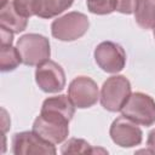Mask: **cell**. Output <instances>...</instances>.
<instances>
[{
    "label": "cell",
    "mask_w": 155,
    "mask_h": 155,
    "mask_svg": "<svg viewBox=\"0 0 155 155\" xmlns=\"http://www.w3.org/2000/svg\"><path fill=\"white\" fill-rule=\"evenodd\" d=\"M70 120L61 111L41 108L40 115L33 122V131L54 145L61 144L69 136Z\"/></svg>",
    "instance_id": "obj_1"
},
{
    "label": "cell",
    "mask_w": 155,
    "mask_h": 155,
    "mask_svg": "<svg viewBox=\"0 0 155 155\" xmlns=\"http://www.w3.org/2000/svg\"><path fill=\"white\" fill-rule=\"evenodd\" d=\"M131 96V82L124 75H113L108 78L101 90V104L111 113L120 111Z\"/></svg>",
    "instance_id": "obj_2"
},
{
    "label": "cell",
    "mask_w": 155,
    "mask_h": 155,
    "mask_svg": "<svg viewBox=\"0 0 155 155\" xmlns=\"http://www.w3.org/2000/svg\"><path fill=\"white\" fill-rule=\"evenodd\" d=\"M88 27L90 21L85 13L71 11L52 22L51 34L61 41H75L87 33Z\"/></svg>",
    "instance_id": "obj_3"
},
{
    "label": "cell",
    "mask_w": 155,
    "mask_h": 155,
    "mask_svg": "<svg viewBox=\"0 0 155 155\" xmlns=\"http://www.w3.org/2000/svg\"><path fill=\"white\" fill-rule=\"evenodd\" d=\"M16 47L22 57V63L29 67L39 65L50 59L51 46L46 36L41 34L29 33L22 35L16 44Z\"/></svg>",
    "instance_id": "obj_4"
},
{
    "label": "cell",
    "mask_w": 155,
    "mask_h": 155,
    "mask_svg": "<svg viewBox=\"0 0 155 155\" xmlns=\"http://www.w3.org/2000/svg\"><path fill=\"white\" fill-rule=\"evenodd\" d=\"M121 114L138 125L149 127L155 124V101L143 92L131 93L126 104L120 110Z\"/></svg>",
    "instance_id": "obj_5"
},
{
    "label": "cell",
    "mask_w": 155,
    "mask_h": 155,
    "mask_svg": "<svg viewBox=\"0 0 155 155\" xmlns=\"http://www.w3.org/2000/svg\"><path fill=\"white\" fill-rule=\"evenodd\" d=\"M97 65L105 73L116 74L126 65V52L124 47L114 41H103L93 52Z\"/></svg>",
    "instance_id": "obj_6"
},
{
    "label": "cell",
    "mask_w": 155,
    "mask_h": 155,
    "mask_svg": "<svg viewBox=\"0 0 155 155\" xmlns=\"http://www.w3.org/2000/svg\"><path fill=\"white\" fill-rule=\"evenodd\" d=\"M35 81L41 91L58 93L65 87V73L57 62L47 59L36 65Z\"/></svg>",
    "instance_id": "obj_7"
},
{
    "label": "cell",
    "mask_w": 155,
    "mask_h": 155,
    "mask_svg": "<svg viewBox=\"0 0 155 155\" xmlns=\"http://www.w3.org/2000/svg\"><path fill=\"white\" fill-rule=\"evenodd\" d=\"M109 134L111 140L121 148H133L143 140V132L138 124L124 115L111 122Z\"/></svg>",
    "instance_id": "obj_8"
},
{
    "label": "cell",
    "mask_w": 155,
    "mask_h": 155,
    "mask_svg": "<svg viewBox=\"0 0 155 155\" xmlns=\"http://www.w3.org/2000/svg\"><path fill=\"white\" fill-rule=\"evenodd\" d=\"M12 153L15 155L31 154H56L54 144L47 142L38 133L31 131L17 132L12 137Z\"/></svg>",
    "instance_id": "obj_9"
},
{
    "label": "cell",
    "mask_w": 155,
    "mask_h": 155,
    "mask_svg": "<svg viewBox=\"0 0 155 155\" xmlns=\"http://www.w3.org/2000/svg\"><path fill=\"white\" fill-rule=\"evenodd\" d=\"M68 96L75 108L87 109L97 103L99 98V91L93 79L88 76H78L69 84Z\"/></svg>",
    "instance_id": "obj_10"
},
{
    "label": "cell",
    "mask_w": 155,
    "mask_h": 155,
    "mask_svg": "<svg viewBox=\"0 0 155 155\" xmlns=\"http://www.w3.org/2000/svg\"><path fill=\"white\" fill-rule=\"evenodd\" d=\"M28 18L21 16L13 7L12 1H7L0 6V27L12 31L13 34L25 30Z\"/></svg>",
    "instance_id": "obj_11"
},
{
    "label": "cell",
    "mask_w": 155,
    "mask_h": 155,
    "mask_svg": "<svg viewBox=\"0 0 155 155\" xmlns=\"http://www.w3.org/2000/svg\"><path fill=\"white\" fill-rule=\"evenodd\" d=\"M74 0H39L35 10V16L40 18H52L73 5Z\"/></svg>",
    "instance_id": "obj_12"
},
{
    "label": "cell",
    "mask_w": 155,
    "mask_h": 155,
    "mask_svg": "<svg viewBox=\"0 0 155 155\" xmlns=\"http://www.w3.org/2000/svg\"><path fill=\"white\" fill-rule=\"evenodd\" d=\"M134 19L142 29H150L155 23V0H138Z\"/></svg>",
    "instance_id": "obj_13"
},
{
    "label": "cell",
    "mask_w": 155,
    "mask_h": 155,
    "mask_svg": "<svg viewBox=\"0 0 155 155\" xmlns=\"http://www.w3.org/2000/svg\"><path fill=\"white\" fill-rule=\"evenodd\" d=\"M21 63H22V57L17 47H13L12 45L1 46L0 48V70L1 71L4 73L12 71Z\"/></svg>",
    "instance_id": "obj_14"
},
{
    "label": "cell",
    "mask_w": 155,
    "mask_h": 155,
    "mask_svg": "<svg viewBox=\"0 0 155 155\" xmlns=\"http://www.w3.org/2000/svg\"><path fill=\"white\" fill-rule=\"evenodd\" d=\"M97 151L98 149L92 148V145L88 142L81 138H70L61 148V153L63 155L65 154H94Z\"/></svg>",
    "instance_id": "obj_15"
},
{
    "label": "cell",
    "mask_w": 155,
    "mask_h": 155,
    "mask_svg": "<svg viewBox=\"0 0 155 155\" xmlns=\"http://www.w3.org/2000/svg\"><path fill=\"white\" fill-rule=\"evenodd\" d=\"M86 5L94 15H109L115 11V0H86Z\"/></svg>",
    "instance_id": "obj_16"
},
{
    "label": "cell",
    "mask_w": 155,
    "mask_h": 155,
    "mask_svg": "<svg viewBox=\"0 0 155 155\" xmlns=\"http://www.w3.org/2000/svg\"><path fill=\"white\" fill-rule=\"evenodd\" d=\"M39 0H12L15 10L23 17L29 18L35 16V10Z\"/></svg>",
    "instance_id": "obj_17"
},
{
    "label": "cell",
    "mask_w": 155,
    "mask_h": 155,
    "mask_svg": "<svg viewBox=\"0 0 155 155\" xmlns=\"http://www.w3.org/2000/svg\"><path fill=\"white\" fill-rule=\"evenodd\" d=\"M138 0H115V11L124 15L134 13Z\"/></svg>",
    "instance_id": "obj_18"
},
{
    "label": "cell",
    "mask_w": 155,
    "mask_h": 155,
    "mask_svg": "<svg viewBox=\"0 0 155 155\" xmlns=\"http://www.w3.org/2000/svg\"><path fill=\"white\" fill-rule=\"evenodd\" d=\"M0 31H1V46H7V45H12L13 42V33L0 27Z\"/></svg>",
    "instance_id": "obj_19"
},
{
    "label": "cell",
    "mask_w": 155,
    "mask_h": 155,
    "mask_svg": "<svg viewBox=\"0 0 155 155\" xmlns=\"http://www.w3.org/2000/svg\"><path fill=\"white\" fill-rule=\"evenodd\" d=\"M147 147L149 149L150 153L155 154V128L151 130L148 134V139H147Z\"/></svg>",
    "instance_id": "obj_20"
},
{
    "label": "cell",
    "mask_w": 155,
    "mask_h": 155,
    "mask_svg": "<svg viewBox=\"0 0 155 155\" xmlns=\"http://www.w3.org/2000/svg\"><path fill=\"white\" fill-rule=\"evenodd\" d=\"M153 35H154V38H155V23H154V25H153Z\"/></svg>",
    "instance_id": "obj_21"
},
{
    "label": "cell",
    "mask_w": 155,
    "mask_h": 155,
    "mask_svg": "<svg viewBox=\"0 0 155 155\" xmlns=\"http://www.w3.org/2000/svg\"><path fill=\"white\" fill-rule=\"evenodd\" d=\"M7 1H8V0H1V6H2V5H5Z\"/></svg>",
    "instance_id": "obj_22"
}]
</instances>
